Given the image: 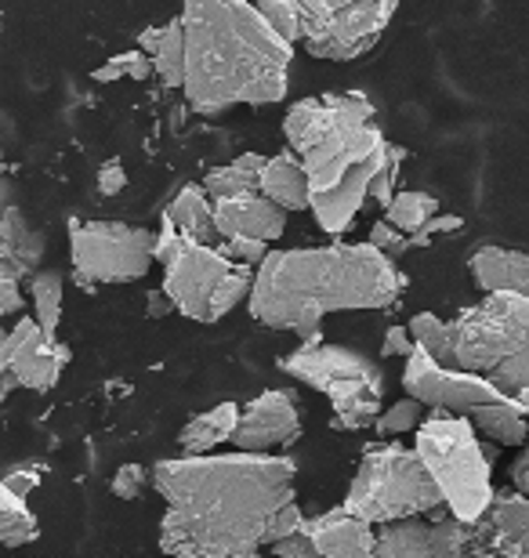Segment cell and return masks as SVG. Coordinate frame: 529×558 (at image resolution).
I'll use <instances>...</instances> for the list:
<instances>
[{"mask_svg": "<svg viewBox=\"0 0 529 558\" xmlns=\"http://www.w3.org/2000/svg\"><path fill=\"white\" fill-rule=\"evenodd\" d=\"M4 349H8L11 374H15V385L29 388V392H51L73 360L70 344H62L59 338H44L33 319H19L4 333Z\"/></svg>", "mask_w": 529, "mask_h": 558, "instance_id": "5bb4252c", "label": "cell"}, {"mask_svg": "<svg viewBox=\"0 0 529 558\" xmlns=\"http://www.w3.org/2000/svg\"><path fill=\"white\" fill-rule=\"evenodd\" d=\"M109 62H117V70L123 76H131V81H149V76H153V59L142 48L123 51V54H112Z\"/></svg>", "mask_w": 529, "mask_h": 558, "instance_id": "ab89813d", "label": "cell"}, {"mask_svg": "<svg viewBox=\"0 0 529 558\" xmlns=\"http://www.w3.org/2000/svg\"><path fill=\"white\" fill-rule=\"evenodd\" d=\"M402 388H407V396H413L418 403L435 407V410H449V414H468V410H476L482 403L504 399L497 388L490 385L486 374L435 363L424 349H418V344L407 352Z\"/></svg>", "mask_w": 529, "mask_h": 558, "instance_id": "7c38bea8", "label": "cell"}, {"mask_svg": "<svg viewBox=\"0 0 529 558\" xmlns=\"http://www.w3.org/2000/svg\"><path fill=\"white\" fill-rule=\"evenodd\" d=\"M424 417V403H418L413 396L407 399H399L396 407H388V410H381V414L374 417V428L377 435H402V432H413L418 428V421Z\"/></svg>", "mask_w": 529, "mask_h": 558, "instance_id": "d6a6232c", "label": "cell"}, {"mask_svg": "<svg viewBox=\"0 0 529 558\" xmlns=\"http://www.w3.org/2000/svg\"><path fill=\"white\" fill-rule=\"evenodd\" d=\"M385 530H374L377 558H457L471 551V522L443 519L424 522L421 515L381 522Z\"/></svg>", "mask_w": 529, "mask_h": 558, "instance_id": "4fadbf2b", "label": "cell"}, {"mask_svg": "<svg viewBox=\"0 0 529 558\" xmlns=\"http://www.w3.org/2000/svg\"><path fill=\"white\" fill-rule=\"evenodd\" d=\"M0 478H4V486L15 489L19 497H29L33 489L40 486V464H11Z\"/></svg>", "mask_w": 529, "mask_h": 558, "instance_id": "74e56055", "label": "cell"}, {"mask_svg": "<svg viewBox=\"0 0 529 558\" xmlns=\"http://www.w3.org/2000/svg\"><path fill=\"white\" fill-rule=\"evenodd\" d=\"M471 276H476L479 290H515V294H529V258L522 251L497 247V243H482L468 262Z\"/></svg>", "mask_w": 529, "mask_h": 558, "instance_id": "44dd1931", "label": "cell"}, {"mask_svg": "<svg viewBox=\"0 0 529 558\" xmlns=\"http://www.w3.org/2000/svg\"><path fill=\"white\" fill-rule=\"evenodd\" d=\"M123 185H128L123 163H120V160H109V163L103 167V171H98V193H103V196H117Z\"/></svg>", "mask_w": 529, "mask_h": 558, "instance_id": "b9f144b4", "label": "cell"}, {"mask_svg": "<svg viewBox=\"0 0 529 558\" xmlns=\"http://www.w3.org/2000/svg\"><path fill=\"white\" fill-rule=\"evenodd\" d=\"M301 435V410L290 392H262L236 414L229 442L236 450H276V446H290Z\"/></svg>", "mask_w": 529, "mask_h": 558, "instance_id": "9a60e30c", "label": "cell"}, {"mask_svg": "<svg viewBox=\"0 0 529 558\" xmlns=\"http://www.w3.org/2000/svg\"><path fill=\"white\" fill-rule=\"evenodd\" d=\"M37 537H40V522L29 511L26 497H19L15 489H8L4 478H0V544L19 548V544H29Z\"/></svg>", "mask_w": 529, "mask_h": 558, "instance_id": "4316f807", "label": "cell"}, {"mask_svg": "<svg viewBox=\"0 0 529 558\" xmlns=\"http://www.w3.org/2000/svg\"><path fill=\"white\" fill-rule=\"evenodd\" d=\"M153 262L164 265V294L171 298L175 312L196 323H218L232 312L251 290L254 269L232 262L214 243L182 236L171 221L153 232Z\"/></svg>", "mask_w": 529, "mask_h": 558, "instance_id": "5b68a950", "label": "cell"}, {"mask_svg": "<svg viewBox=\"0 0 529 558\" xmlns=\"http://www.w3.org/2000/svg\"><path fill=\"white\" fill-rule=\"evenodd\" d=\"M149 59L153 73L167 87H182V19H171L167 26H160V37H156Z\"/></svg>", "mask_w": 529, "mask_h": 558, "instance_id": "f1b7e54d", "label": "cell"}, {"mask_svg": "<svg viewBox=\"0 0 529 558\" xmlns=\"http://www.w3.org/2000/svg\"><path fill=\"white\" fill-rule=\"evenodd\" d=\"M435 210H438L435 196L418 193V189H407V193H392V199L385 204V221H392V226L402 229L410 236V232L418 226H424Z\"/></svg>", "mask_w": 529, "mask_h": 558, "instance_id": "f546056e", "label": "cell"}, {"mask_svg": "<svg viewBox=\"0 0 529 558\" xmlns=\"http://www.w3.org/2000/svg\"><path fill=\"white\" fill-rule=\"evenodd\" d=\"M149 486V468L142 464H120L117 475H112V494L120 500H139Z\"/></svg>", "mask_w": 529, "mask_h": 558, "instance_id": "836d02e7", "label": "cell"}, {"mask_svg": "<svg viewBox=\"0 0 529 558\" xmlns=\"http://www.w3.org/2000/svg\"><path fill=\"white\" fill-rule=\"evenodd\" d=\"M486 377H490V385L497 388L501 396L529 403V344L519 352L504 355L497 366H490Z\"/></svg>", "mask_w": 529, "mask_h": 558, "instance_id": "4dcf8cb0", "label": "cell"}, {"mask_svg": "<svg viewBox=\"0 0 529 558\" xmlns=\"http://www.w3.org/2000/svg\"><path fill=\"white\" fill-rule=\"evenodd\" d=\"M73 283L95 290L98 283H134L153 265V232L123 221L70 218Z\"/></svg>", "mask_w": 529, "mask_h": 558, "instance_id": "30bf717a", "label": "cell"}, {"mask_svg": "<svg viewBox=\"0 0 529 558\" xmlns=\"http://www.w3.org/2000/svg\"><path fill=\"white\" fill-rule=\"evenodd\" d=\"M0 29H4V15H0Z\"/></svg>", "mask_w": 529, "mask_h": 558, "instance_id": "c3c4849f", "label": "cell"}, {"mask_svg": "<svg viewBox=\"0 0 529 558\" xmlns=\"http://www.w3.org/2000/svg\"><path fill=\"white\" fill-rule=\"evenodd\" d=\"M257 189L284 210H309V174L294 153L265 156L257 167Z\"/></svg>", "mask_w": 529, "mask_h": 558, "instance_id": "7402d4cb", "label": "cell"}, {"mask_svg": "<svg viewBox=\"0 0 529 558\" xmlns=\"http://www.w3.org/2000/svg\"><path fill=\"white\" fill-rule=\"evenodd\" d=\"M4 327H0V403H4V399L15 392V374H11V366H8V349H4Z\"/></svg>", "mask_w": 529, "mask_h": 558, "instance_id": "ee69618b", "label": "cell"}, {"mask_svg": "<svg viewBox=\"0 0 529 558\" xmlns=\"http://www.w3.org/2000/svg\"><path fill=\"white\" fill-rule=\"evenodd\" d=\"M316 558H370L374 555V522L334 508L316 519H301Z\"/></svg>", "mask_w": 529, "mask_h": 558, "instance_id": "ffe728a7", "label": "cell"}, {"mask_svg": "<svg viewBox=\"0 0 529 558\" xmlns=\"http://www.w3.org/2000/svg\"><path fill=\"white\" fill-rule=\"evenodd\" d=\"M471 424L490 435L493 442L501 446H522L526 442V414H529V403H519V399H493V403H482L476 410H468Z\"/></svg>", "mask_w": 529, "mask_h": 558, "instance_id": "603a6c76", "label": "cell"}, {"mask_svg": "<svg viewBox=\"0 0 529 558\" xmlns=\"http://www.w3.org/2000/svg\"><path fill=\"white\" fill-rule=\"evenodd\" d=\"M22 305H26V298H22V290H19V279L0 276V319L19 316Z\"/></svg>", "mask_w": 529, "mask_h": 558, "instance_id": "60d3db41", "label": "cell"}, {"mask_svg": "<svg viewBox=\"0 0 529 558\" xmlns=\"http://www.w3.org/2000/svg\"><path fill=\"white\" fill-rule=\"evenodd\" d=\"M284 4H290L298 11V19H301V37H305V26H309V19H312V8L320 4V0H284Z\"/></svg>", "mask_w": 529, "mask_h": 558, "instance_id": "bcb514c9", "label": "cell"}, {"mask_svg": "<svg viewBox=\"0 0 529 558\" xmlns=\"http://www.w3.org/2000/svg\"><path fill=\"white\" fill-rule=\"evenodd\" d=\"M279 371L316 388L334 407V428L363 432L381 414L385 399V371L370 355L330 341H301L294 352L279 360Z\"/></svg>", "mask_w": 529, "mask_h": 558, "instance_id": "52a82bcc", "label": "cell"}, {"mask_svg": "<svg viewBox=\"0 0 529 558\" xmlns=\"http://www.w3.org/2000/svg\"><path fill=\"white\" fill-rule=\"evenodd\" d=\"M366 243H374V247L385 251L388 258H399L402 251H410V236L402 229L392 226V221H377V226L370 229V240Z\"/></svg>", "mask_w": 529, "mask_h": 558, "instance_id": "8d00e7d4", "label": "cell"}, {"mask_svg": "<svg viewBox=\"0 0 529 558\" xmlns=\"http://www.w3.org/2000/svg\"><path fill=\"white\" fill-rule=\"evenodd\" d=\"M402 290L407 276L374 243H326L265 251L254 265L247 308L268 330H294L301 341H316L326 316L388 308Z\"/></svg>", "mask_w": 529, "mask_h": 558, "instance_id": "7a4b0ae2", "label": "cell"}, {"mask_svg": "<svg viewBox=\"0 0 529 558\" xmlns=\"http://www.w3.org/2000/svg\"><path fill=\"white\" fill-rule=\"evenodd\" d=\"M236 414H240V407L236 403H221L214 410H204V414H196L182 432H178V446H182V453H211L214 446L229 442Z\"/></svg>", "mask_w": 529, "mask_h": 558, "instance_id": "d4e9b609", "label": "cell"}, {"mask_svg": "<svg viewBox=\"0 0 529 558\" xmlns=\"http://www.w3.org/2000/svg\"><path fill=\"white\" fill-rule=\"evenodd\" d=\"M218 251L229 254L232 262H243V265H251V269H254V265L265 258L268 243L254 240V236H225V240H218Z\"/></svg>", "mask_w": 529, "mask_h": 558, "instance_id": "e575fe53", "label": "cell"}, {"mask_svg": "<svg viewBox=\"0 0 529 558\" xmlns=\"http://www.w3.org/2000/svg\"><path fill=\"white\" fill-rule=\"evenodd\" d=\"M385 149H388V138L374 156H370V160L348 167V171L337 178L334 185L309 193V210H312V218H316V226L326 232V236H341V232L356 221L359 207L370 199V178H374L377 163L385 160Z\"/></svg>", "mask_w": 529, "mask_h": 558, "instance_id": "ac0fdd59", "label": "cell"}, {"mask_svg": "<svg viewBox=\"0 0 529 558\" xmlns=\"http://www.w3.org/2000/svg\"><path fill=\"white\" fill-rule=\"evenodd\" d=\"M29 301H33V323L44 338H59L62 319V272H29Z\"/></svg>", "mask_w": 529, "mask_h": 558, "instance_id": "83f0119b", "label": "cell"}, {"mask_svg": "<svg viewBox=\"0 0 529 558\" xmlns=\"http://www.w3.org/2000/svg\"><path fill=\"white\" fill-rule=\"evenodd\" d=\"M149 312L153 319H160V316H167V312H175V305H171V298L164 294V290H156V294H149Z\"/></svg>", "mask_w": 529, "mask_h": 558, "instance_id": "f6af8a7d", "label": "cell"}, {"mask_svg": "<svg viewBox=\"0 0 529 558\" xmlns=\"http://www.w3.org/2000/svg\"><path fill=\"white\" fill-rule=\"evenodd\" d=\"M413 349V338H410V330L407 327H388L385 333V341H381V355H407Z\"/></svg>", "mask_w": 529, "mask_h": 558, "instance_id": "7bdbcfd3", "label": "cell"}, {"mask_svg": "<svg viewBox=\"0 0 529 558\" xmlns=\"http://www.w3.org/2000/svg\"><path fill=\"white\" fill-rule=\"evenodd\" d=\"M265 156L262 153H243L236 156L232 163H221L207 171V178L200 182V189L211 196V199H229V196H240V193H254L257 189V167H262Z\"/></svg>", "mask_w": 529, "mask_h": 558, "instance_id": "484cf974", "label": "cell"}, {"mask_svg": "<svg viewBox=\"0 0 529 558\" xmlns=\"http://www.w3.org/2000/svg\"><path fill=\"white\" fill-rule=\"evenodd\" d=\"M413 453L438 486L449 515L476 522L493 497V450L479 442L476 424L465 417H421Z\"/></svg>", "mask_w": 529, "mask_h": 558, "instance_id": "8992f818", "label": "cell"}, {"mask_svg": "<svg viewBox=\"0 0 529 558\" xmlns=\"http://www.w3.org/2000/svg\"><path fill=\"white\" fill-rule=\"evenodd\" d=\"M268 551L273 555H284V558H316V551H312V541H309V533L305 530H290L287 537H279L268 544Z\"/></svg>", "mask_w": 529, "mask_h": 558, "instance_id": "f35d334b", "label": "cell"}, {"mask_svg": "<svg viewBox=\"0 0 529 558\" xmlns=\"http://www.w3.org/2000/svg\"><path fill=\"white\" fill-rule=\"evenodd\" d=\"M465 229V218L460 215H435L424 221V226H418L410 232V247H428L432 243V236H446V232H460Z\"/></svg>", "mask_w": 529, "mask_h": 558, "instance_id": "d590c367", "label": "cell"}, {"mask_svg": "<svg viewBox=\"0 0 529 558\" xmlns=\"http://www.w3.org/2000/svg\"><path fill=\"white\" fill-rule=\"evenodd\" d=\"M407 330L418 349H424L435 363L449 366V323L446 319H438L435 312H418V316L407 323Z\"/></svg>", "mask_w": 529, "mask_h": 558, "instance_id": "1f68e13d", "label": "cell"}, {"mask_svg": "<svg viewBox=\"0 0 529 558\" xmlns=\"http://www.w3.org/2000/svg\"><path fill=\"white\" fill-rule=\"evenodd\" d=\"M341 508L377 526V522L407 515H432L443 508V497L418 461V453L402 442H385L363 453Z\"/></svg>", "mask_w": 529, "mask_h": 558, "instance_id": "ba28073f", "label": "cell"}, {"mask_svg": "<svg viewBox=\"0 0 529 558\" xmlns=\"http://www.w3.org/2000/svg\"><path fill=\"white\" fill-rule=\"evenodd\" d=\"M182 92L204 117L287 98L294 44L251 0H182Z\"/></svg>", "mask_w": 529, "mask_h": 558, "instance_id": "3957f363", "label": "cell"}, {"mask_svg": "<svg viewBox=\"0 0 529 558\" xmlns=\"http://www.w3.org/2000/svg\"><path fill=\"white\" fill-rule=\"evenodd\" d=\"M298 464L279 453H185L149 472L167 500L160 548L182 558H247L268 548L294 494Z\"/></svg>", "mask_w": 529, "mask_h": 558, "instance_id": "6da1fadb", "label": "cell"}, {"mask_svg": "<svg viewBox=\"0 0 529 558\" xmlns=\"http://www.w3.org/2000/svg\"><path fill=\"white\" fill-rule=\"evenodd\" d=\"M515 489H519V494H526L529 489V457L526 453H519V461H515Z\"/></svg>", "mask_w": 529, "mask_h": 558, "instance_id": "7dc6e473", "label": "cell"}, {"mask_svg": "<svg viewBox=\"0 0 529 558\" xmlns=\"http://www.w3.org/2000/svg\"><path fill=\"white\" fill-rule=\"evenodd\" d=\"M529 344V294L493 290L449 323V366L486 374Z\"/></svg>", "mask_w": 529, "mask_h": 558, "instance_id": "9c48e42d", "label": "cell"}, {"mask_svg": "<svg viewBox=\"0 0 529 558\" xmlns=\"http://www.w3.org/2000/svg\"><path fill=\"white\" fill-rule=\"evenodd\" d=\"M211 215H214V229H218V240L254 236V240L273 243L284 236V229H287V210L273 204L262 189L229 196V199H211Z\"/></svg>", "mask_w": 529, "mask_h": 558, "instance_id": "d6986e66", "label": "cell"}, {"mask_svg": "<svg viewBox=\"0 0 529 558\" xmlns=\"http://www.w3.org/2000/svg\"><path fill=\"white\" fill-rule=\"evenodd\" d=\"M44 254H48V236L26 221L15 182L0 178V276L22 283L44 262Z\"/></svg>", "mask_w": 529, "mask_h": 558, "instance_id": "e0dca14e", "label": "cell"}, {"mask_svg": "<svg viewBox=\"0 0 529 558\" xmlns=\"http://www.w3.org/2000/svg\"><path fill=\"white\" fill-rule=\"evenodd\" d=\"M164 221H171V226L189 240L218 243V229H214V215H211V196L200 185H185L182 193L167 204Z\"/></svg>", "mask_w": 529, "mask_h": 558, "instance_id": "cb8c5ba5", "label": "cell"}, {"mask_svg": "<svg viewBox=\"0 0 529 558\" xmlns=\"http://www.w3.org/2000/svg\"><path fill=\"white\" fill-rule=\"evenodd\" d=\"M399 0H320L301 44L326 62H352L385 37Z\"/></svg>", "mask_w": 529, "mask_h": 558, "instance_id": "8fae6325", "label": "cell"}, {"mask_svg": "<svg viewBox=\"0 0 529 558\" xmlns=\"http://www.w3.org/2000/svg\"><path fill=\"white\" fill-rule=\"evenodd\" d=\"M471 555H529V500L526 494H493L482 515L471 522Z\"/></svg>", "mask_w": 529, "mask_h": 558, "instance_id": "2e32d148", "label": "cell"}, {"mask_svg": "<svg viewBox=\"0 0 529 558\" xmlns=\"http://www.w3.org/2000/svg\"><path fill=\"white\" fill-rule=\"evenodd\" d=\"M284 135L309 174V193L334 185L348 167L370 160L385 131L374 124V102L359 92L301 98L287 109Z\"/></svg>", "mask_w": 529, "mask_h": 558, "instance_id": "277c9868", "label": "cell"}, {"mask_svg": "<svg viewBox=\"0 0 529 558\" xmlns=\"http://www.w3.org/2000/svg\"><path fill=\"white\" fill-rule=\"evenodd\" d=\"M0 156H4V149H0Z\"/></svg>", "mask_w": 529, "mask_h": 558, "instance_id": "681fc988", "label": "cell"}]
</instances>
